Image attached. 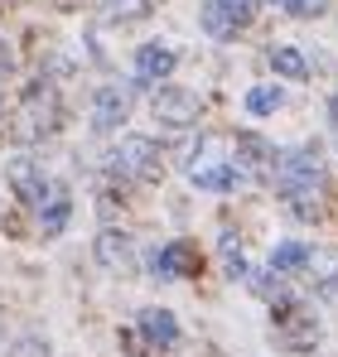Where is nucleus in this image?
I'll return each instance as SVG.
<instances>
[{
	"mask_svg": "<svg viewBox=\"0 0 338 357\" xmlns=\"http://www.w3.org/2000/svg\"><path fill=\"white\" fill-rule=\"evenodd\" d=\"M58 121H63V102H58V92L49 82H29L24 87V97H20V107H15V135H24V140H44V135H54Z\"/></svg>",
	"mask_w": 338,
	"mask_h": 357,
	"instance_id": "obj_1",
	"label": "nucleus"
},
{
	"mask_svg": "<svg viewBox=\"0 0 338 357\" xmlns=\"http://www.w3.org/2000/svg\"><path fill=\"white\" fill-rule=\"evenodd\" d=\"M145 15H150V0H102L107 24H131V20H145Z\"/></svg>",
	"mask_w": 338,
	"mask_h": 357,
	"instance_id": "obj_17",
	"label": "nucleus"
},
{
	"mask_svg": "<svg viewBox=\"0 0 338 357\" xmlns=\"http://www.w3.org/2000/svg\"><path fill=\"white\" fill-rule=\"evenodd\" d=\"M68 218H73V198H68V188H63V183H54L49 203L39 208V232H44V237H58V232L68 227Z\"/></svg>",
	"mask_w": 338,
	"mask_h": 357,
	"instance_id": "obj_15",
	"label": "nucleus"
},
{
	"mask_svg": "<svg viewBox=\"0 0 338 357\" xmlns=\"http://www.w3.org/2000/svg\"><path fill=\"white\" fill-rule=\"evenodd\" d=\"M189 178H193L198 188H208V193H227V188L242 178V165L227 160V155H213V140H203V155L189 165Z\"/></svg>",
	"mask_w": 338,
	"mask_h": 357,
	"instance_id": "obj_7",
	"label": "nucleus"
},
{
	"mask_svg": "<svg viewBox=\"0 0 338 357\" xmlns=\"http://www.w3.org/2000/svg\"><path fill=\"white\" fill-rule=\"evenodd\" d=\"M0 73H10V54H5V44H0Z\"/></svg>",
	"mask_w": 338,
	"mask_h": 357,
	"instance_id": "obj_22",
	"label": "nucleus"
},
{
	"mask_svg": "<svg viewBox=\"0 0 338 357\" xmlns=\"http://www.w3.org/2000/svg\"><path fill=\"white\" fill-rule=\"evenodd\" d=\"M271 68H276L281 77H295V82H300V77H309L304 54H300V49H290V44H276V49H271Z\"/></svg>",
	"mask_w": 338,
	"mask_h": 357,
	"instance_id": "obj_18",
	"label": "nucleus"
},
{
	"mask_svg": "<svg viewBox=\"0 0 338 357\" xmlns=\"http://www.w3.org/2000/svg\"><path fill=\"white\" fill-rule=\"evenodd\" d=\"M256 20V0H203V29L213 39H232Z\"/></svg>",
	"mask_w": 338,
	"mask_h": 357,
	"instance_id": "obj_5",
	"label": "nucleus"
},
{
	"mask_svg": "<svg viewBox=\"0 0 338 357\" xmlns=\"http://www.w3.org/2000/svg\"><path fill=\"white\" fill-rule=\"evenodd\" d=\"M10 188L20 193V203H24V208H34V213H39V208L49 203V193H54V178L44 174L34 160H24V155H20V160H10Z\"/></svg>",
	"mask_w": 338,
	"mask_h": 357,
	"instance_id": "obj_9",
	"label": "nucleus"
},
{
	"mask_svg": "<svg viewBox=\"0 0 338 357\" xmlns=\"http://www.w3.org/2000/svg\"><path fill=\"white\" fill-rule=\"evenodd\" d=\"M232 155H237L242 174H276V160H281V155H276L261 135H251V130H242V135H237Z\"/></svg>",
	"mask_w": 338,
	"mask_h": 357,
	"instance_id": "obj_11",
	"label": "nucleus"
},
{
	"mask_svg": "<svg viewBox=\"0 0 338 357\" xmlns=\"http://www.w3.org/2000/svg\"><path fill=\"white\" fill-rule=\"evenodd\" d=\"M309 256H314V251H309L304 241H281V246L271 251V271H276V275H290V271H304V266H309Z\"/></svg>",
	"mask_w": 338,
	"mask_h": 357,
	"instance_id": "obj_16",
	"label": "nucleus"
},
{
	"mask_svg": "<svg viewBox=\"0 0 338 357\" xmlns=\"http://www.w3.org/2000/svg\"><path fill=\"white\" fill-rule=\"evenodd\" d=\"M276 5H281V10H285V5H290V0H276Z\"/></svg>",
	"mask_w": 338,
	"mask_h": 357,
	"instance_id": "obj_24",
	"label": "nucleus"
},
{
	"mask_svg": "<svg viewBox=\"0 0 338 357\" xmlns=\"http://www.w3.org/2000/svg\"><path fill=\"white\" fill-rule=\"evenodd\" d=\"M276 107H281V87H251L247 92V112L251 116H271Z\"/></svg>",
	"mask_w": 338,
	"mask_h": 357,
	"instance_id": "obj_19",
	"label": "nucleus"
},
{
	"mask_svg": "<svg viewBox=\"0 0 338 357\" xmlns=\"http://www.w3.org/2000/svg\"><path fill=\"white\" fill-rule=\"evenodd\" d=\"M126 116H131V97L121 87H97V97H92V126L97 130H116V126H126Z\"/></svg>",
	"mask_w": 338,
	"mask_h": 357,
	"instance_id": "obj_12",
	"label": "nucleus"
},
{
	"mask_svg": "<svg viewBox=\"0 0 338 357\" xmlns=\"http://www.w3.org/2000/svg\"><path fill=\"white\" fill-rule=\"evenodd\" d=\"M276 333H281V343L290 348V353H309V348L319 343L314 314L300 309V304H290V299H281V309H276Z\"/></svg>",
	"mask_w": 338,
	"mask_h": 357,
	"instance_id": "obj_6",
	"label": "nucleus"
},
{
	"mask_svg": "<svg viewBox=\"0 0 338 357\" xmlns=\"http://www.w3.org/2000/svg\"><path fill=\"white\" fill-rule=\"evenodd\" d=\"M121 343H126V353H140V343H145L150 353H165V348L179 343V324H174L169 309H140L135 333H121Z\"/></svg>",
	"mask_w": 338,
	"mask_h": 357,
	"instance_id": "obj_3",
	"label": "nucleus"
},
{
	"mask_svg": "<svg viewBox=\"0 0 338 357\" xmlns=\"http://www.w3.org/2000/svg\"><path fill=\"white\" fill-rule=\"evenodd\" d=\"M97 261L107 266V271H131V261H135V246H131V237L126 232H116V227H107V232H97Z\"/></svg>",
	"mask_w": 338,
	"mask_h": 357,
	"instance_id": "obj_13",
	"label": "nucleus"
},
{
	"mask_svg": "<svg viewBox=\"0 0 338 357\" xmlns=\"http://www.w3.org/2000/svg\"><path fill=\"white\" fill-rule=\"evenodd\" d=\"M324 5H329V0H290L285 10H290V15H300V20H309V15H324Z\"/></svg>",
	"mask_w": 338,
	"mask_h": 357,
	"instance_id": "obj_21",
	"label": "nucleus"
},
{
	"mask_svg": "<svg viewBox=\"0 0 338 357\" xmlns=\"http://www.w3.org/2000/svg\"><path fill=\"white\" fill-rule=\"evenodd\" d=\"M174 49H165V44H145L140 54H135V82H160V77H169L174 73Z\"/></svg>",
	"mask_w": 338,
	"mask_h": 357,
	"instance_id": "obj_14",
	"label": "nucleus"
},
{
	"mask_svg": "<svg viewBox=\"0 0 338 357\" xmlns=\"http://www.w3.org/2000/svg\"><path fill=\"white\" fill-rule=\"evenodd\" d=\"M319 174H324L319 145L285 150L281 160H276V183H281V193H295V188H319Z\"/></svg>",
	"mask_w": 338,
	"mask_h": 357,
	"instance_id": "obj_4",
	"label": "nucleus"
},
{
	"mask_svg": "<svg viewBox=\"0 0 338 357\" xmlns=\"http://www.w3.org/2000/svg\"><path fill=\"white\" fill-rule=\"evenodd\" d=\"M198 266H203V256H198V246H193V241H169V246L155 251V275H165V280L198 275Z\"/></svg>",
	"mask_w": 338,
	"mask_h": 357,
	"instance_id": "obj_10",
	"label": "nucleus"
},
{
	"mask_svg": "<svg viewBox=\"0 0 338 357\" xmlns=\"http://www.w3.org/2000/svg\"><path fill=\"white\" fill-rule=\"evenodd\" d=\"M107 165H112L116 178H140V183H155V178L165 174V165H160V145L145 140V135H126L112 155H107Z\"/></svg>",
	"mask_w": 338,
	"mask_h": 357,
	"instance_id": "obj_2",
	"label": "nucleus"
},
{
	"mask_svg": "<svg viewBox=\"0 0 338 357\" xmlns=\"http://www.w3.org/2000/svg\"><path fill=\"white\" fill-rule=\"evenodd\" d=\"M150 112H155V121L160 126H193L198 121V112H203V102L189 92V87H160L155 97H150Z\"/></svg>",
	"mask_w": 338,
	"mask_h": 357,
	"instance_id": "obj_8",
	"label": "nucleus"
},
{
	"mask_svg": "<svg viewBox=\"0 0 338 357\" xmlns=\"http://www.w3.org/2000/svg\"><path fill=\"white\" fill-rule=\"evenodd\" d=\"M309 275L319 285H338V251H314L309 256Z\"/></svg>",
	"mask_w": 338,
	"mask_h": 357,
	"instance_id": "obj_20",
	"label": "nucleus"
},
{
	"mask_svg": "<svg viewBox=\"0 0 338 357\" xmlns=\"http://www.w3.org/2000/svg\"><path fill=\"white\" fill-rule=\"evenodd\" d=\"M334 121H338V97H334Z\"/></svg>",
	"mask_w": 338,
	"mask_h": 357,
	"instance_id": "obj_23",
	"label": "nucleus"
}]
</instances>
